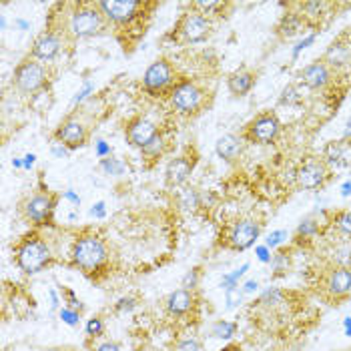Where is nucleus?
Here are the masks:
<instances>
[{
    "label": "nucleus",
    "mask_w": 351,
    "mask_h": 351,
    "mask_svg": "<svg viewBox=\"0 0 351 351\" xmlns=\"http://www.w3.org/2000/svg\"><path fill=\"white\" fill-rule=\"evenodd\" d=\"M14 259H16V265L25 271V273L34 275V273H40L45 267L51 265L53 251H51L49 243L40 235L32 233V235L25 237L21 243L16 245Z\"/></svg>",
    "instance_id": "1"
},
{
    "label": "nucleus",
    "mask_w": 351,
    "mask_h": 351,
    "mask_svg": "<svg viewBox=\"0 0 351 351\" xmlns=\"http://www.w3.org/2000/svg\"><path fill=\"white\" fill-rule=\"evenodd\" d=\"M105 241L97 235H82L73 245V263L84 273H95L107 263Z\"/></svg>",
    "instance_id": "2"
},
{
    "label": "nucleus",
    "mask_w": 351,
    "mask_h": 351,
    "mask_svg": "<svg viewBox=\"0 0 351 351\" xmlns=\"http://www.w3.org/2000/svg\"><path fill=\"white\" fill-rule=\"evenodd\" d=\"M107 28V19L103 16L99 4H79L71 12L69 32L75 38H90Z\"/></svg>",
    "instance_id": "3"
},
{
    "label": "nucleus",
    "mask_w": 351,
    "mask_h": 351,
    "mask_svg": "<svg viewBox=\"0 0 351 351\" xmlns=\"http://www.w3.org/2000/svg\"><path fill=\"white\" fill-rule=\"evenodd\" d=\"M97 4H99L103 16L107 19V23H112L114 27H131L136 19H141V14L147 8L155 6V4L143 2V0H103Z\"/></svg>",
    "instance_id": "4"
},
{
    "label": "nucleus",
    "mask_w": 351,
    "mask_h": 351,
    "mask_svg": "<svg viewBox=\"0 0 351 351\" xmlns=\"http://www.w3.org/2000/svg\"><path fill=\"white\" fill-rule=\"evenodd\" d=\"M209 34H211V19L193 8L189 12H185L173 28V38L187 43V45L203 43L209 38Z\"/></svg>",
    "instance_id": "5"
},
{
    "label": "nucleus",
    "mask_w": 351,
    "mask_h": 351,
    "mask_svg": "<svg viewBox=\"0 0 351 351\" xmlns=\"http://www.w3.org/2000/svg\"><path fill=\"white\" fill-rule=\"evenodd\" d=\"M51 81V73L47 69V64L34 60V58H28L23 60L16 71H14V86L21 90V93H38L43 90Z\"/></svg>",
    "instance_id": "6"
},
{
    "label": "nucleus",
    "mask_w": 351,
    "mask_h": 351,
    "mask_svg": "<svg viewBox=\"0 0 351 351\" xmlns=\"http://www.w3.org/2000/svg\"><path fill=\"white\" fill-rule=\"evenodd\" d=\"M205 101V93L201 86H197L195 82L183 81L173 86L171 90V105L177 112L181 114H193L199 112V108L203 107Z\"/></svg>",
    "instance_id": "7"
},
{
    "label": "nucleus",
    "mask_w": 351,
    "mask_h": 351,
    "mask_svg": "<svg viewBox=\"0 0 351 351\" xmlns=\"http://www.w3.org/2000/svg\"><path fill=\"white\" fill-rule=\"evenodd\" d=\"M279 131H281V123H279L277 114L275 112H261L245 127V138L249 143L269 145L277 138Z\"/></svg>",
    "instance_id": "8"
},
{
    "label": "nucleus",
    "mask_w": 351,
    "mask_h": 351,
    "mask_svg": "<svg viewBox=\"0 0 351 351\" xmlns=\"http://www.w3.org/2000/svg\"><path fill=\"white\" fill-rule=\"evenodd\" d=\"M58 197L53 193H36L25 203V217L32 225H49L53 221Z\"/></svg>",
    "instance_id": "9"
},
{
    "label": "nucleus",
    "mask_w": 351,
    "mask_h": 351,
    "mask_svg": "<svg viewBox=\"0 0 351 351\" xmlns=\"http://www.w3.org/2000/svg\"><path fill=\"white\" fill-rule=\"evenodd\" d=\"M125 135H127L129 145H133L136 149L145 151L153 141H157L161 136V133H159V127L153 121H149L145 117H135V119H131L127 123Z\"/></svg>",
    "instance_id": "10"
},
{
    "label": "nucleus",
    "mask_w": 351,
    "mask_h": 351,
    "mask_svg": "<svg viewBox=\"0 0 351 351\" xmlns=\"http://www.w3.org/2000/svg\"><path fill=\"white\" fill-rule=\"evenodd\" d=\"M173 81H175V71L167 58H157L155 62H151L143 75V86L149 93H161L169 84H173Z\"/></svg>",
    "instance_id": "11"
},
{
    "label": "nucleus",
    "mask_w": 351,
    "mask_h": 351,
    "mask_svg": "<svg viewBox=\"0 0 351 351\" xmlns=\"http://www.w3.org/2000/svg\"><path fill=\"white\" fill-rule=\"evenodd\" d=\"M195 165H197V157H195V155H189V153L179 155V157H175L173 161H169L167 169H165V183H167V187L177 189V187L185 185V183L189 181Z\"/></svg>",
    "instance_id": "12"
},
{
    "label": "nucleus",
    "mask_w": 351,
    "mask_h": 351,
    "mask_svg": "<svg viewBox=\"0 0 351 351\" xmlns=\"http://www.w3.org/2000/svg\"><path fill=\"white\" fill-rule=\"evenodd\" d=\"M261 235V225L253 219H241L231 227L229 247L235 251H245L255 243Z\"/></svg>",
    "instance_id": "13"
},
{
    "label": "nucleus",
    "mask_w": 351,
    "mask_h": 351,
    "mask_svg": "<svg viewBox=\"0 0 351 351\" xmlns=\"http://www.w3.org/2000/svg\"><path fill=\"white\" fill-rule=\"evenodd\" d=\"M327 179H329V169L324 161H307L305 165H301L295 173L298 185L305 191L324 187Z\"/></svg>",
    "instance_id": "14"
},
{
    "label": "nucleus",
    "mask_w": 351,
    "mask_h": 351,
    "mask_svg": "<svg viewBox=\"0 0 351 351\" xmlns=\"http://www.w3.org/2000/svg\"><path fill=\"white\" fill-rule=\"evenodd\" d=\"M54 138H56V143L64 145L69 151H75V149H81V147L86 145L88 131H86V127L82 123H79V121L66 119V121H62L58 125V129L54 133Z\"/></svg>",
    "instance_id": "15"
},
{
    "label": "nucleus",
    "mask_w": 351,
    "mask_h": 351,
    "mask_svg": "<svg viewBox=\"0 0 351 351\" xmlns=\"http://www.w3.org/2000/svg\"><path fill=\"white\" fill-rule=\"evenodd\" d=\"M60 53V36L54 30H45L40 32L30 49V58L38 62H51Z\"/></svg>",
    "instance_id": "16"
},
{
    "label": "nucleus",
    "mask_w": 351,
    "mask_h": 351,
    "mask_svg": "<svg viewBox=\"0 0 351 351\" xmlns=\"http://www.w3.org/2000/svg\"><path fill=\"white\" fill-rule=\"evenodd\" d=\"M299 79L301 82L311 88V90H322L325 88L329 81H331V71L329 66L325 64L324 60H315L311 64H307L301 73H299Z\"/></svg>",
    "instance_id": "17"
},
{
    "label": "nucleus",
    "mask_w": 351,
    "mask_h": 351,
    "mask_svg": "<svg viewBox=\"0 0 351 351\" xmlns=\"http://www.w3.org/2000/svg\"><path fill=\"white\" fill-rule=\"evenodd\" d=\"M325 289L331 298H346L351 293V269L350 267H335L329 271Z\"/></svg>",
    "instance_id": "18"
},
{
    "label": "nucleus",
    "mask_w": 351,
    "mask_h": 351,
    "mask_svg": "<svg viewBox=\"0 0 351 351\" xmlns=\"http://www.w3.org/2000/svg\"><path fill=\"white\" fill-rule=\"evenodd\" d=\"M322 60H324L329 69H341V66H348V64L351 62V45L350 43H346L343 38H339V40L331 43V45H329V49L325 51Z\"/></svg>",
    "instance_id": "19"
},
{
    "label": "nucleus",
    "mask_w": 351,
    "mask_h": 351,
    "mask_svg": "<svg viewBox=\"0 0 351 351\" xmlns=\"http://www.w3.org/2000/svg\"><path fill=\"white\" fill-rule=\"evenodd\" d=\"M217 157L225 162H235L243 153V138L237 135H223L215 145Z\"/></svg>",
    "instance_id": "20"
},
{
    "label": "nucleus",
    "mask_w": 351,
    "mask_h": 351,
    "mask_svg": "<svg viewBox=\"0 0 351 351\" xmlns=\"http://www.w3.org/2000/svg\"><path fill=\"white\" fill-rule=\"evenodd\" d=\"M195 305V295L189 289H177L167 298V311L173 317H183L187 315Z\"/></svg>",
    "instance_id": "21"
},
{
    "label": "nucleus",
    "mask_w": 351,
    "mask_h": 351,
    "mask_svg": "<svg viewBox=\"0 0 351 351\" xmlns=\"http://www.w3.org/2000/svg\"><path fill=\"white\" fill-rule=\"evenodd\" d=\"M255 81H257V75L251 73V71H235L229 79H227V88L233 97H245L253 86H255Z\"/></svg>",
    "instance_id": "22"
},
{
    "label": "nucleus",
    "mask_w": 351,
    "mask_h": 351,
    "mask_svg": "<svg viewBox=\"0 0 351 351\" xmlns=\"http://www.w3.org/2000/svg\"><path fill=\"white\" fill-rule=\"evenodd\" d=\"M299 28H301V16L299 14H285L283 19H281V23H279V34L281 36H287V38H291V36H295L299 32Z\"/></svg>",
    "instance_id": "23"
},
{
    "label": "nucleus",
    "mask_w": 351,
    "mask_h": 351,
    "mask_svg": "<svg viewBox=\"0 0 351 351\" xmlns=\"http://www.w3.org/2000/svg\"><path fill=\"white\" fill-rule=\"evenodd\" d=\"M235 331H237V324H233V322H225V319H219L213 324L211 327V335L217 337V339H231L233 335H235Z\"/></svg>",
    "instance_id": "24"
},
{
    "label": "nucleus",
    "mask_w": 351,
    "mask_h": 351,
    "mask_svg": "<svg viewBox=\"0 0 351 351\" xmlns=\"http://www.w3.org/2000/svg\"><path fill=\"white\" fill-rule=\"evenodd\" d=\"M279 103L281 105H287V107H299L303 103V95H301V90H299L295 84H289V86L283 88V93L279 97Z\"/></svg>",
    "instance_id": "25"
},
{
    "label": "nucleus",
    "mask_w": 351,
    "mask_h": 351,
    "mask_svg": "<svg viewBox=\"0 0 351 351\" xmlns=\"http://www.w3.org/2000/svg\"><path fill=\"white\" fill-rule=\"evenodd\" d=\"M191 8L205 14V16H211V14H217L219 8H225V4L215 2V0H197V2H191Z\"/></svg>",
    "instance_id": "26"
},
{
    "label": "nucleus",
    "mask_w": 351,
    "mask_h": 351,
    "mask_svg": "<svg viewBox=\"0 0 351 351\" xmlns=\"http://www.w3.org/2000/svg\"><path fill=\"white\" fill-rule=\"evenodd\" d=\"M271 263H273V269L277 271V275H283V273H287V269L291 267V255L285 253V251H277L273 255Z\"/></svg>",
    "instance_id": "27"
},
{
    "label": "nucleus",
    "mask_w": 351,
    "mask_h": 351,
    "mask_svg": "<svg viewBox=\"0 0 351 351\" xmlns=\"http://www.w3.org/2000/svg\"><path fill=\"white\" fill-rule=\"evenodd\" d=\"M101 169H103L107 175H123L127 167H125V162L121 161V159L107 157V159H103V161H101Z\"/></svg>",
    "instance_id": "28"
},
{
    "label": "nucleus",
    "mask_w": 351,
    "mask_h": 351,
    "mask_svg": "<svg viewBox=\"0 0 351 351\" xmlns=\"http://www.w3.org/2000/svg\"><path fill=\"white\" fill-rule=\"evenodd\" d=\"M327 6H329L327 2H319V0H309V2H303V4H301L303 12H305L307 16H322Z\"/></svg>",
    "instance_id": "29"
},
{
    "label": "nucleus",
    "mask_w": 351,
    "mask_h": 351,
    "mask_svg": "<svg viewBox=\"0 0 351 351\" xmlns=\"http://www.w3.org/2000/svg\"><path fill=\"white\" fill-rule=\"evenodd\" d=\"M335 227L339 229V233L351 239V211H343L335 217Z\"/></svg>",
    "instance_id": "30"
},
{
    "label": "nucleus",
    "mask_w": 351,
    "mask_h": 351,
    "mask_svg": "<svg viewBox=\"0 0 351 351\" xmlns=\"http://www.w3.org/2000/svg\"><path fill=\"white\" fill-rule=\"evenodd\" d=\"M319 231V223L313 221V219H305L301 221V225L298 227V235H303V237H311Z\"/></svg>",
    "instance_id": "31"
},
{
    "label": "nucleus",
    "mask_w": 351,
    "mask_h": 351,
    "mask_svg": "<svg viewBox=\"0 0 351 351\" xmlns=\"http://www.w3.org/2000/svg\"><path fill=\"white\" fill-rule=\"evenodd\" d=\"M173 351H203V346H201V341H197L195 337H187V339L177 341Z\"/></svg>",
    "instance_id": "32"
},
{
    "label": "nucleus",
    "mask_w": 351,
    "mask_h": 351,
    "mask_svg": "<svg viewBox=\"0 0 351 351\" xmlns=\"http://www.w3.org/2000/svg\"><path fill=\"white\" fill-rule=\"evenodd\" d=\"M181 205H183V207H187V209H191V207H197V205H199V195H197V191L195 189L183 191V193H181Z\"/></svg>",
    "instance_id": "33"
},
{
    "label": "nucleus",
    "mask_w": 351,
    "mask_h": 351,
    "mask_svg": "<svg viewBox=\"0 0 351 351\" xmlns=\"http://www.w3.org/2000/svg\"><path fill=\"white\" fill-rule=\"evenodd\" d=\"M103 331H105V324H103L101 317H95V319H90V322L86 324V333H88L90 337H101Z\"/></svg>",
    "instance_id": "34"
},
{
    "label": "nucleus",
    "mask_w": 351,
    "mask_h": 351,
    "mask_svg": "<svg viewBox=\"0 0 351 351\" xmlns=\"http://www.w3.org/2000/svg\"><path fill=\"white\" fill-rule=\"evenodd\" d=\"M283 298V293L279 291V289H269V291H265L261 299H259V303L261 305H275V303H279Z\"/></svg>",
    "instance_id": "35"
},
{
    "label": "nucleus",
    "mask_w": 351,
    "mask_h": 351,
    "mask_svg": "<svg viewBox=\"0 0 351 351\" xmlns=\"http://www.w3.org/2000/svg\"><path fill=\"white\" fill-rule=\"evenodd\" d=\"M135 307H136L135 298H123V299H119V303H117V311H133Z\"/></svg>",
    "instance_id": "36"
},
{
    "label": "nucleus",
    "mask_w": 351,
    "mask_h": 351,
    "mask_svg": "<svg viewBox=\"0 0 351 351\" xmlns=\"http://www.w3.org/2000/svg\"><path fill=\"white\" fill-rule=\"evenodd\" d=\"M287 239V231H273L267 239V247H277L279 243H283Z\"/></svg>",
    "instance_id": "37"
},
{
    "label": "nucleus",
    "mask_w": 351,
    "mask_h": 351,
    "mask_svg": "<svg viewBox=\"0 0 351 351\" xmlns=\"http://www.w3.org/2000/svg\"><path fill=\"white\" fill-rule=\"evenodd\" d=\"M60 317H62L66 324H71V325L79 324V313H77L75 309H62V311H60Z\"/></svg>",
    "instance_id": "38"
},
{
    "label": "nucleus",
    "mask_w": 351,
    "mask_h": 351,
    "mask_svg": "<svg viewBox=\"0 0 351 351\" xmlns=\"http://www.w3.org/2000/svg\"><path fill=\"white\" fill-rule=\"evenodd\" d=\"M197 279H199V273H197V269L191 271L189 275L185 277V281H183V289H189V291H193V289L197 287Z\"/></svg>",
    "instance_id": "39"
},
{
    "label": "nucleus",
    "mask_w": 351,
    "mask_h": 351,
    "mask_svg": "<svg viewBox=\"0 0 351 351\" xmlns=\"http://www.w3.org/2000/svg\"><path fill=\"white\" fill-rule=\"evenodd\" d=\"M313 40H315V34H309V36H307V38H303V40H301V43H299L298 47H295V51H293V54H295V56H298V54L301 53V51H303V49H307V47H309V45H311V43H313Z\"/></svg>",
    "instance_id": "40"
},
{
    "label": "nucleus",
    "mask_w": 351,
    "mask_h": 351,
    "mask_svg": "<svg viewBox=\"0 0 351 351\" xmlns=\"http://www.w3.org/2000/svg\"><path fill=\"white\" fill-rule=\"evenodd\" d=\"M95 351H121V348L114 341H105V343H101Z\"/></svg>",
    "instance_id": "41"
},
{
    "label": "nucleus",
    "mask_w": 351,
    "mask_h": 351,
    "mask_svg": "<svg viewBox=\"0 0 351 351\" xmlns=\"http://www.w3.org/2000/svg\"><path fill=\"white\" fill-rule=\"evenodd\" d=\"M97 149H99V155H101V157H105V155L110 153V149H108L105 141H99V143H97Z\"/></svg>",
    "instance_id": "42"
},
{
    "label": "nucleus",
    "mask_w": 351,
    "mask_h": 351,
    "mask_svg": "<svg viewBox=\"0 0 351 351\" xmlns=\"http://www.w3.org/2000/svg\"><path fill=\"white\" fill-rule=\"evenodd\" d=\"M103 207H105L103 203H97V205H95V209H93L90 213H93V215L103 217V215H105V209H103Z\"/></svg>",
    "instance_id": "43"
},
{
    "label": "nucleus",
    "mask_w": 351,
    "mask_h": 351,
    "mask_svg": "<svg viewBox=\"0 0 351 351\" xmlns=\"http://www.w3.org/2000/svg\"><path fill=\"white\" fill-rule=\"evenodd\" d=\"M253 289H257V281H249V283L245 285V291H253Z\"/></svg>",
    "instance_id": "44"
},
{
    "label": "nucleus",
    "mask_w": 351,
    "mask_h": 351,
    "mask_svg": "<svg viewBox=\"0 0 351 351\" xmlns=\"http://www.w3.org/2000/svg\"><path fill=\"white\" fill-rule=\"evenodd\" d=\"M259 257H261L263 261H267V259H269V257H267V249H265V247H261V249H259Z\"/></svg>",
    "instance_id": "45"
},
{
    "label": "nucleus",
    "mask_w": 351,
    "mask_h": 351,
    "mask_svg": "<svg viewBox=\"0 0 351 351\" xmlns=\"http://www.w3.org/2000/svg\"><path fill=\"white\" fill-rule=\"evenodd\" d=\"M343 195H346V197L351 195V183H346V185H343Z\"/></svg>",
    "instance_id": "46"
},
{
    "label": "nucleus",
    "mask_w": 351,
    "mask_h": 351,
    "mask_svg": "<svg viewBox=\"0 0 351 351\" xmlns=\"http://www.w3.org/2000/svg\"><path fill=\"white\" fill-rule=\"evenodd\" d=\"M32 162H34V155H27V161H25V165H27V167H30Z\"/></svg>",
    "instance_id": "47"
},
{
    "label": "nucleus",
    "mask_w": 351,
    "mask_h": 351,
    "mask_svg": "<svg viewBox=\"0 0 351 351\" xmlns=\"http://www.w3.org/2000/svg\"><path fill=\"white\" fill-rule=\"evenodd\" d=\"M223 351H239V348H233V346H231V348H227V350Z\"/></svg>",
    "instance_id": "48"
}]
</instances>
